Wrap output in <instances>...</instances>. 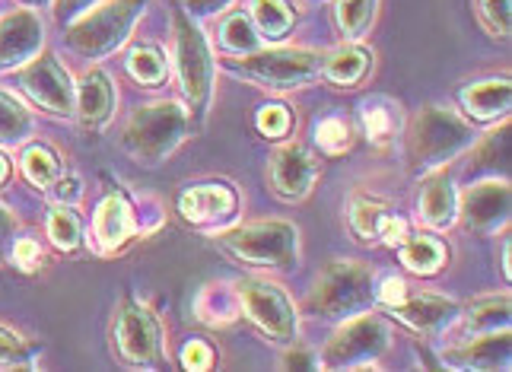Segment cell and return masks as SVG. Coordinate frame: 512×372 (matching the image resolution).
Masks as SVG:
<instances>
[{"instance_id": "cell-50", "label": "cell", "mask_w": 512, "mask_h": 372, "mask_svg": "<svg viewBox=\"0 0 512 372\" xmlns=\"http://www.w3.org/2000/svg\"><path fill=\"white\" fill-rule=\"evenodd\" d=\"M20 7H26V10H35V7H45V4H51V0H16Z\"/></svg>"}, {"instance_id": "cell-17", "label": "cell", "mask_w": 512, "mask_h": 372, "mask_svg": "<svg viewBox=\"0 0 512 372\" xmlns=\"http://www.w3.org/2000/svg\"><path fill=\"white\" fill-rule=\"evenodd\" d=\"M417 217L427 229H436V233L458 223V188L449 172L433 169L423 175V185L417 194Z\"/></svg>"}, {"instance_id": "cell-46", "label": "cell", "mask_w": 512, "mask_h": 372, "mask_svg": "<svg viewBox=\"0 0 512 372\" xmlns=\"http://www.w3.org/2000/svg\"><path fill=\"white\" fill-rule=\"evenodd\" d=\"M51 191H55V198L58 204H77L80 198V182H77V175H61V179L51 185Z\"/></svg>"}, {"instance_id": "cell-21", "label": "cell", "mask_w": 512, "mask_h": 372, "mask_svg": "<svg viewBox=\"0 0 512 372\" xmlns=\"http://www.w3.org/2000/svg\"><path fill=\"white\" fill-rule=\"evenodd\" d=\"M77 118L86 131H99L112 121L115 112V86L105 70H90L77 86Z\"/></svg>"}, {"instance_id": "cell-48", "label": "cell", "mask_w": 512, "mask_h": 372, "mask_svg": "<svg viewBox=\"0 0 512 372\" xmlns=\"http://www.w3.org/2000/svg\"><path fill=\"white\" fill-rule=\"evenodd\" d=\"M509 255H512V242L503 239V248H500V264H503V277L509 280L512 277V268H509Z\"/></svg>"}, {"instance_id": "cell-35", "label": "cell", "mask_w": 512, "mask_h": 372, "mask_svg": "<svg viewBox=\"0 0 512 372\" xmlns=\"http://www.w3.org/2000/svg\"><path fill=\"white\" fill-rule=\"evenodd\" d=\"M32 134V115L23 102L0 90V147H16Z\"/></svg>"}, {"instance_id": "cell-22", "label": "cell", "mask_w": 512, "mask_h": 372, "mask_svg": "<svg viewBox=\"0 0 512 372\" xmlns=\"http://www.w3.org/2000/svg\"><path fill=\"white\" fill-rule=\"evenodd\" d=\"M360 124H363V134L369 144L379 150H388L404 131V112L395 99L376 96L360 105Z\"/></svg>"}, {"instance_id": "cell-39", "label": "cell", "mask_w": 512, "mask_h": 372, "mask_svg": "<svg viewBox=\"0 0 512 372\" xmlns=\"http://www.w3.org/2000/svg\"><path fill=\"white\" fill-rule=\"evenodd\" d=\"M35 353H39V347L0 325V369H23L35 360Z\"/></svg>"}, {"instance_id": "cell-26", "label": "cell", "mask_w": 512, "mask_h": 372, "mask_svg": "<svg viewBox=\"0 0 512 372\" xmlns=\"http://www.w3.org/2000/svg\"><path fill=\"white\" fill-rule=\"evenodd\" d=\"M471 175H484V179H509V124L497 121L468 159Z\"/></svg>"}, {"instance_id": "cell-42", "label": "cell", "mask_w": 512, "mask_h": 372, "mask_svg": "<svg viewBox=\"0 0 512 372\" xmlns=\"http://www.w3.org/2000/svg\"><path fill=\"white\" fill-rule=\"evenodd\" d=\"M96 4H102V0H55V20H58V26H70L74 20H80L86 10H93Z\"/></svg>"}, {"instance_id": "cell-10", "label": "cell", "mask_w": 512, "mask_h": 372, "mask_svg": "<svg viewBox=\"0 0 512 372\" xmlns=\"http://www.w3.org/2000/svg\"><path fill=\"white\" fill-rule=\"evenodd\" d=\"M239 293V306L249 315V322L274 344H290L299 331V318H296V306L290 303V296L271 287V283L261 280H239L236 283Z\"/></svg>"}, {"instance_id": "cell-3", "label": "cell", "mask_w": 512, "mask_h": 372, "mask_svg": "<svg viewBox=\"0 0 512 372\" xmlns=\"http://www.w3.org/2000/svg\"><path fill=\"white\" fill-rule=\"evenodd\" d=\"M376 271L366 261L334 258L315 277L306 296V312L315 318H350L376 303Z\"/></svg>"}, {"instance_id": "cell-27", "label": "cell", "mask_w": 512, "mask_h": 372, "mask_svg": "<svg viewBox=\"0 0 512 372\" xmlns=\"http://www.w3.org/2000/svg\"><path fill=\"white\" fill-rule=\"evenodd\" d=\"M398 261L417 277H433L446 268L449 248L436 236H408L398 245Z\"/></svg>"}, {"instance_id": "cell-23", "label": "cell", "mask_w": 512, "mask_h": 372, "mask_svg": "<svg viewBox=\"0 0 512 372\" xmlns=\"http://www.w3.org/2000/svg\"><path fill=\"white\" fill-rule=\"evenodd\" d=\"M395 214V204L376 198V194H353L347 204V226L350 236L360 242H379L382 229L388 223V217Z\"/></svg>"}, {"instance_id": "cell-11", "label": "cell", "mask_w": 512, "mask_h": 372, "mask_svg": "<svg viewBox=\"0 0 512 372\" xmlns=\"http://www.w3.org/2000/svg\"><path fill=\"white\" fill-rule=\"evenodd\" d=\"M16 86L45 109L48 115H58V118H70L77 109V93H74V83H70L67 70L58 64L55 55H39L32 58L26 67H20L16 74Z\"/></svg>"}, {"instance_id": "cell-29", "label": "cell", "mask_w": 512, "mask_h": 372, "mask_svg": "<svg viewBox=\"0 0 512 372\" xmlns=\"http://www.w3.org/2000/svg\"><path fill=\"white\" fill-rule=\"evenodd\" d=\"M198 318L210 328H220V325H229L236 322L242 306H239V293L236 287H229V283H210L207 290H201L198 296Z\"/></svg>"}, {"instance_id": "cell-30", "label": "cell", "mask_w": 512, "mask_h": 372, "mask_svg": "<svg viewBox=\"0 0 512 372\" xmlns=\"http://www.w3.org/2000/svg\"><path fill=\"white\" fill-rule=\"evenodd\" d=\"M20 169H23V179L32 188H39V191H48L51 185L61 179V159H58V153L42 147V144H32V147L23 150Z\"/></svg>"}, {"instance_id": "cell-28", "label": "cell", "mask_w": 512, "mask_h": 372, "mask_svg": "<svg viewBox=\"0 0 512 372\" xmlns=\"http://www.w3.org/2000/svg\"><path fill=\"white\" fill-rule=\"evenodd\" d=\"M217 39H220V48L226 51V58H245V55H255L261 48V35L252 23V16L242 10L223 16L217 26Z\"/></svg>"}, {"instance_id": "cell-9", "label": "cell", "mask_w": 512, "mask_h": 372, "mask_svg": "<svg viewBox=\"0 0 512 372\" xmlns=\"http://www.w3.org/2000/svg\"><path fill=\"white\" fill-rule=\"evenodd\" d=\"M392 347V331L376 315H350L328 338L322 350L325 369H369L379 366L385 350Z\"/></svg>"}, {"instance_id": "cell-32", "label": "cell", "mask_w": 512, "mask_h": 372, "mask_svg": "<svg viewBox=\"0 0 512 372\" xmlns=\"http://www.w3.org/2000/svg\"><path fill=\"white\" fill-rule=\"evenodd\" d=\"M376 7H379V0H338V4H334V20H338L341 39L363 42V35L376 20Z\"/></svg>"}, {"instance_id": "cell-36", "label": "cell", "mask_w": 512, "mask_h": 372, "mask_svg": "<svg viewBox=\"0 0 512 372\" xmlns=\"http://www.w3.org/2000/svg\"><path fill=\"white\" fill-rule=\"evenodd\" d=\"M312 140H315V147H319L322 153L344 156L353 147V124L347 118H341V115H328V118H322L319 124H315Z\"/></svg>"}, {"instance_id": "cell-1", "label": "cell", "mask_w": 512, "mask_h": 372, "mask_svg": "<svg viewBox=\"0 0 512 372\" xmlns=\"http://www.w3.org/2000/svg\"><path fill=\"white\" fill-rule=\"evenodd\" d=\"M172 67L179 77L191 124H201L210 112V99H214L217 64L207 35L179 7L172 10Z\"/></svg>"}, {"instance_id": "cell-13", "label": "cell", "mask_w": 512, "mask_h": 372, "mask_svg": "<svg viewBox=\"0 0 512 372\" xmlns=\"http://www.w3.org/2000/svg\"><path fill=\"white\" fill-rule=\"evenodd\" d=\"M319 182V163L303 144L277 147L268 163V185L274 198L287 204H303Z\"/></svg>"}, {"instance_id": "cell-16", "label": "cell", "mask_w": 512, "mask_h": 372, "mask_svg": "<svg viewBox=\"0 0 512 372\" xmlns=\"http://www.w3.org/2000/svg\"><path fill=\"white\" fill-rule=\"evenodd\" d=\"M388 312H392V318H398L401 325H408L414 334L430 338V334H443L449 325H455L462 306L443 293H417V296H404L401 303Z\"/></svg>"}, {"instance_id": "cell-8", "label": "cell", "mask_w": 512, "mask_h": 372, "mask_svg": "<svg viewBox=\"0 0 512 372\" xmlns=\"http://www.w3.org/2000/svg\"><path fill=\"white\" fill-rule=\"evenodd\" d=\"M112 344L121 363L137 369H160L166 363L163 325L137 299H121L112 318Z\"/></svg>"}, {"instance_id": "cell-37", "label": "cell", "mask_w": 512, "mask_h": 372, "mask_svg": "<svg viewBox=\"0 0 512 372\" xmlns=\"http://www.w3.org/2000/svg\"><path fill=\"white\" fill-rule=\"evenodd\" d=\"M474 16L487 35L493 39H509L512 32V0H471Z\"/></svg>"}, {"instance_id": "cell-24", "label": "cell", "mask_w": 512, "mask_h": 372, "mask_svg": "<svg viewBox=\"0 0 512 372\" xmlns=\"http://www.w3.org/2000/svg\"><path fill=\"white\" fill-rule=\"evenodd\" d=\"M369 70H373V55H369V48H363L360 42H347L344 48L325 55L322 77L331 86L350 90V86H360L369 77Z\"/></svg>"}, {"instance_id": "cell-38", "label": "cell", "mask_w": 512, "mask_h": 372, "mask_svg": "<svg viewBox=\"0 0 512 372\" xmlns=\"http://www.w3.org/2000/svg\"><path fill=\"white\" fill-rule=\"evenodd\" d=\"M255 128H258L261 137H268V140H284L293 131V112H290V105H284V102L261 105L258 115H255Z\"/></svg>"}, {"instance_id": "cell-7", "label": "cell", "mask_w": 512, "mask_h": 372, "mask_svg": "<svg viewBox=\"0 0 512 372\" xmlns=\"http://www.w3.org/2000/svg\"><path fill=\"white\" fill-rule=\"evenodd\" d=\"M226 67L239 80L258 83L264 90H299L322 77L325 51L319 48H258L255 55L229 58Z\"/></svg>"}, {"instance_id": "cell-34", "label": "cell", "mask_w": 512, "mask_h": 372, "mask_svg": "<svg viewBox=\"0 0 512 372\" xmlns=\"http://www.w3.org/2000/svg\"><path fill=\"white\" fill-rule=\"evenodd\" d=\"M45 226H48V239L55 242L61 252H77V248H80V242H83V223L77 217V210H70L67 204L48 207Z\"/></svg>"}, {"instance_id": "cell-2", "label": "cell", "mask_w": 512, "mask_h": 372, "mask_svg": "<svg viewBox=\"0 0 512 372\" xmlns=\"http://www.w3.org/2000/svg\"><path fill=\"white\" fill-rule=\"evenodd\" d=\"M474 144V128L458 112L443 105H423L408 128V172L423 179L433 169H443L449 159Z\"/></svg>"}, {"instance_id": "cell-33", "label": "cell", "mask_w": 512, "mask_h": 372, "mask_svg": "<svg viewBox=\"0 0 512 372\" xmlns=\"http://www.w3.org/2000/svg\"><path fill=\"white\" fill-rule=\"evenodd\" d=\"M125 67L134 77V83H140V86H160V83H166V74H169L166 55L156 45L131 48L128 58H125Z\"/></svg>"}, {"instance_id": "cell-12", "label": "cell", "mask_w": 512, "mask_h": 372, "mask_svg": "<svg viewBox=\"0 0 512 372\" xmlns=\"http://www.w3.org/2000/svg\"><path fill=\"white\" fill-rule=\"evenodd\" d=\"M512 194L506 179H484L474 182L462 198H458V217L474 236H497L509 226Z\"/></svg>"}, {"instance_id": "cell-19", "label": "cell", "mask_w": 512, "mask_h": 372, "mask_svg": "<svg viewBox=\"0 0 512 372\" xmlns=\"http://www.w3.org/2000/svg\"><path fill=\"white\" fill-rule=\"evenodd\" d=\"M458 105L474 124H497L512 109V83L509 77H490L468 83L458 90Z\"/></svg>"}, {"instance_id": "cell-49", "label": "cell", "mask_w": 512, "mask_h": 372, "mask_svg": "<svg viewBox=\"0 0 512 372\" xmlns=\"http://www.w3.org/2000/svg\"><path fill=\"white\" fill-rule=\"evenodd\" d=\"M7 179H10V159L0 153V185H7Z\"/></svg>"}, {"instance_id": "cell-44", "label": "cell", "mask_w": 512, "mask_h": 372, "mask_svg": "<svg viewBox=\"0 0 512 372\" xmlns=\"http://www.w3.org/2000/svg\"><path fill=\"white\" fill-rule=\"evenodd\" d=\"M404 296H408V287H404V280L398 277H385L382 283H376V299L385 309H395Z\"/></svg>"}, {"instance_id": "cell-18", "label": "cell", "mask_w": 512, "mask_h": 372, "mask_svg": "<svg viewBox=\"0 0 512 372\" xmlns=\"http://www.w3.org/2000/svg\"><path fill=\"white\" fill-rule=\"evenodd\" d=\"M137 229L134 207L128 201V194L112 191L109 198H102L96 214H93V239L102 255H115Z\"/></svg>"}, {"instance_id": "cell-43", "label": "cell", "mask_w": 512, "mask_h": 372, "mask_svg": "<svg viewBox=\"0 0 512 372\" xmlns=\"http://www.w3.org/2000/svg\"><path fill=\"white\" fill-rule=\"evenodd\" d=\"M277 366L280 369H319L322 363L315 360V353L312 350H306V347H293V350H284L280 353V360H277Z\"/></svg>"}, {"instance_id": "cell-45", "label": "cell", "mask_w": 512, "mask_h": 372, "mask_svg": "<svg viewBox=\"0 0 512 372\" xmlns=\"http://www.w3.org/2000/svg\"><path fill=\"white\" fill-rule=\"evenodd\" d=\"M233 0H185V13L191 16V20H207V16H217L223 13Z\"/></svg>"}, {"instance_id": "cell-14", "label": "cell", "mask_w": 512, "mask_h": 372, "mask_svg": "<svg viewBox=\"0 0 512 372\" xmlns=\"http://www.w3.org/2000/svg\"><path fill=\"white\" fill-rule=\"evenodd\" d=\"M182 217L201 229H229L239 217V194L233 185L223 182H204L191 185L179 198Z\"/></svg>"}, {"instance_id": "cell-25", "label": "cell", "mask_w": 512, "mask_h": 372, "mask_svg": "<svg viewBox=\"0 0 512 372\" xmlns=\"http://www.w3.org/2000/svg\"><path fill=\"white\" fill-rule=\"evenodd\" d=\"M509 296L506 293H490L478 296L465 306V315L458 312V318L465 322V338H478V334H493V331H506L512 322V309H509Z\"/></svg>"}, {"instance_id": "cell-31", "label": "cell", "mask_w": 512, "mask_h": 372, "mask_svg": "<svg viewBox=\"0 0 512 372\" xmlns=\"http://www.w3.org/2000/svg\"><path fill=\"white\" fill-rule=\"evenodd\" d=\"M252 13H255L252 23H255L258 35L274 39V42L287 39L296 26V10L287 4V0H255Z\"/></svg>"}, {"instance_id": "cell-15", "label": "cell", "mask_w": 512, "mask_h": 372, "mask_svg": "<svg viewBox=\"0 0 512 372\" xmlns=\"http://www.w3.org/2000/svg\"><path fill=\"white\" fill-rule=\"evenodd\" d=\"M42 23L35 10L16 7L0 16V70H20L42 55Z\"/></svg>"}, {"instance_id": "cell-20", "label": "cell", "mask_w": 512, "mask_h": 372, "mask_svg": "<svg viewBox=\"0 0 512 372\" xmlns=\"http://www.w3.org/2000/svg\"><path fill=\"white\" fill-rule=\"evenodd\" d=\"M446 366L455 369H509L512 366V341H509V328L506 331H493V334H478V338H468L465 344H458L443 353Z\"/></svg>"}, {"instance_id": "cell-41", "label": "cell", "mask_w": 512, "mask_h": 372, "mask_svg": "<svg viewBox=\"0 0 512 372\" xmlns=\"http://www.w3.org/2000/svg\"><path fill=\"white\" fill-rule=\"evenodd\" d=\"M182 366L191 372H204V369H214L217 366V350L210 347L204 338H191L182 347Z\"/></svg>"}, {"instance_id": "cell-4", "label": "cell", "mask_w": 512, "mask_h": 372, "mask_svg": "<svg viewBox=\"0 0 512 372\" xmlns=\"http://www.w3.org/2000/svg\"><path fill=\"white\" fill-rule=\"evenodd\" d=\"M191 118L188 109L172 99L140 105V109L128 118V128L121 134L125 150L144 166H160L175 150L185 144L191 134Z\"/></svg>"}, {"instance_id": "cell-6", "label": "cell", "mask_w": 512, "mask_h": 372, "mask_svg": "<svg viewBox=\"0 0 512 372\" xmlns=\"http://www.w3.org/2000/svg\"><path fill=\"white\" fill-rule=\"evenodd\" d=\"M147 0H105L93 10H86L64 32V42L80 58H109L131 39L137 20L144 16Z\"/></svg>"}, {"instance_id": "cell-47", "label": "cell", "mask_w": 512, "mask_h": 372, "mask_svg": "<svg viewBox=\"0 0 512 372\" xmlns=\"http://www.w3.org/2000/svg\"><path fill=\"white\" fill-rule=\"evenodd\" d=\"M13 239H16V220H13L10 210L0 204V258L7 255V248L13 245Z\"/></svg>"}, {"instance_id": "cell-5", "label": "cell", "mask_w": 512, "mask_h": 372, "mask_svg": "<svg viewBox=\"0 0 512 372\" xmlns=\"http://www.w3.org/2000/svg\"><path fill=\"white\" fill-rule=\"evenodd\" d=\"M220 252L252 268L293 271L299 264V233L290 220H258L229 226L214 239Z\"/></svg>"}, {"instance_id": "cell-40", "label": "cell", "mask_w": 512, "mask_h": 372, "mask_svg": "<svg viewBox=\"0 0 512 372\" xmlns=\"http://www.w3.org/2000/svg\"><path fill=\"white\" fill-rule=\"evenodd\" d=\"M10 258L13 264L20 268L23 274H35L45 264V255H42V245L29 239V236H20V239H13L10 245Z\"/></svg>"}]
</instances>
